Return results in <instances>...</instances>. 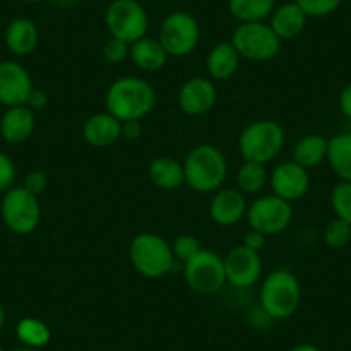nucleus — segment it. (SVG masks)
Instances as JSON below:
<instances>
[{
    "mask_svg": "<svg viewBox=\"0 0 351 351\" xmlns=\"http://www.w3.org/2000/svg\"><path fill=\"white\" fill-rule=\"evenodd\" d=\"M172 253H174V258H178L180 262L186 263L188 260L193 258L195 255L202 252V245L198 241V238H195L193 234H181L174 239V243L171 245Z\"/></svg>",
    "mask_w": 351,
    "mask_h": 351,
    "instance_id": "obj_31",
    "label": "nucleus"
},
{
    "mask_svg": "<svg viewBox=\"0 0 351 351\" xmlns=\"http://www.w3.org/2000/svg\"><path fill=\"white\" fill-rule=\"evenodd\" d=\"M38 28L28 18L14 19L5 29V45L14 56H29L38 45Z\"/></svg>",
    "mask_w": 351,
    "mask_h": 351,
    "instance_id": "obj_20",
    "label": "nucleus"
},
{
    "mask_svg": "<svg viewBox=\"0 0 351 351\" xmlns=\"http://www.w3.org/2000/svg\"><path fill=\"white\" fill-rule=\"evenodd\" d=\"M26 106H28L32 110H45L47 106H49V95H47L43 90H36V88H33V92L32 95H29Z\"/></svg>",
    "mask_w": 351,
    "mask_h": 351,
    "instance_id": "obj_36",
    "label": "nucleus"
},
{
    "mask_svg": "<svg viewBox=\"0 0 351 351\" xmlns=\"http://www.w3.org/2000/svg\"><path fill=\"white\" fill-rule=\"evenodd\" d=\"M106 26L112 38L131 45L147 36L148 14L138 0H112L107 5Z\"/></svg>",
    "mask_w": 351,
    "mask_h": 351,
    "instance_id": "obj_7",
    "label": "nucleus"
},
{
    "mask_svg": "<svg viewBox=\"0 0 351 351\" xmlns=\"http://www.w3.org/2000/svg\"><path fill=\"white\" fill-rule=\"evenodd\" d=\"M32 92V76L21 64L14 60L0 62V104L2 106H26Z\"/></svg>",
    "mask_w": 351,
    "mask_h": 351,
    "instance_id": "obj_13",
    "label": "nucleus"
},
{
    "mask_svg": "<svg viewBox=\"0 0 351 351\" xmlns=\"http://www.w3.org/2000/svg\"><path fill=\"white\" fill-rule=\"evenodd\" d=\"M0 351H4V350H2V346H0Z\"/></svg>",
    "mask_w": 351,
    "mask_h": 351,
    "instance_id": "obj_45",
    "label": "nucleus"
},
{
    "mask_svg": "<svg viewBox=\"0 0 351 351\" xmlns=\"http://www.w3.org/2000/svg\"><path fill=\"white\" fill-rule=\"evenodd\" d=\"M16 180V165L5 154L0 152V193H5L12 188Z\"/></svg>",
    "mask_w": 351,
    "mask_h": 351,
    "instance_id": "obj_34",
    "label": "nucleus"
},
{
    "mask_svg": "<svg viewBox=\"0 0 351 351\" xmlns=\"http://www.w3.org/2000/svg\"><path fill=\"white\" fill-rule=\"evenodd\" d=\"M130 43L110 36L106 42V45H104V59L110 64L123 62V60H126L130 57Z\"/></svg>",
    "mask_w": 351,
    "mask_h": 351,
    "instance_id": "obj_33",
    "label": "nucleus"
},
{
    "mask_svg": "<svg viewBox=\"0 0 351 351\" xmlns=\"http://www.w3.org/2000/svg\"><path fill=\"white\" fill-rule=\"evenodd\" d=\"M16 334H18V339L21 341L23 346L33 348V350L47 346L52 339L50 327L43 320L35 319V317H25V319L19 320Z\"/></svg>",
    "mask_w": 351,
    "mask_h": 351,
    "instance_id": "obj_27",
    "label": "nucleus"
},
{
    "mask_svg": "<svg viewBox=\"0 0 351 351\" xmlns=\"http://www.w3.org/2000/svg\"><path fill=\"white\" fill-rule=\"evenodd\" d=\"M152 183L157 188L165 191L178 190L183 186L184 181V167L180 160L172 157H158L155 158L148 169Z\"/></svg>",
    "mask_w": 351,
    "mask_h": 351,
    "instance_id": "obj_22",
    "label": "nucleus"
},
{
    "mask_svg": "<svg viewBox=\"0 0 351 351\" xmlns=\"http://www.w3.org/2000/svg\"><path fill=\"white\" fill-rule=\"evenodd\" d=\"M158 42L162 43L169 57L190 56L200 42V25L190 12H171L162 21Z\"/></svg>",
    "mask_w": 351,
    "mask_h": 351,
    "instance_id": "obj_8",
    "label": "nucleus"
},
{
    "mask_svg": "<svg viewBox=\"0 0 351 351\" xmlns=\"http://www.w3.org/2000/svg\"><path fill=\"white\" fill-rule=\"evenodd\" d=\"M302 285L293 272L278 269L267 276L260 289V306L271 319L285 320L298 310Z\"/></svg>",
    "mask_w": 351,
    "mask_h": 351,
    "instance_id": "obj_3",
    "label": "nucleus"
},
{
    "mask_svg": "<svg viewBox=\"0 0 351 351\" xmlns=\"http://www.w3.org/2000/svg\"><path fill=\"white\" fill-rule=\"evenodd\" d=\"M25 2H29V4H38V2H43V0H25Z\"/></svg>",
    "mask_w": 351,
    "mask_h": 351,
    "instance_id": "obj_44",
    "label": "nucleus"
},
{
    "mask_svg": "<svg viewBox=\"0 0 351 351\" xmlns=\"http://www.w3.org/2000/svg\"><path fill=\"white\" fill-rule=\"evenodd\" d=\"M339 109L346 119L351 121V83L344 86L339 93Z\"/></svg>",
    "mask_w": 351,
    "mask_h": 351,
    "instance_id": "obj_39",
    "label": "nucleus"
},
{
    "mask_svg": "<svg viewBox=\"0 0 351 351\" xmlns=\"http://www.w3.org/2000/svg\"><path fill=\"white\" fill-rule=\"evenodd\" d=\"M217 102V88L214 81L195 76L181 86L178 93L180 109L188 116H204L210 112Z\"/></svg>",
    "mask_w": 351,
    "mask_h": 351,
    "instance_id": "obj_15",
    "label": "nucleus"
},
{
    "mask_svg": "<svg viewBox=\"0 0 351 351\" xmlns=\"http://www.w3.org/2000/svg\"><path fill=\"white\" fill-rule=\"evenodd\" d=\"M330 205L337 219L351 224V181H339L332 188Z\"/></svg>",
    "mask_w": 351,
    "mask_h": 351,
    "instance_id": "obj_29",
    "label": "nucleus"
},
{
    "mask_svg": "<svg viewBox=\"0 0 351 351\" xmlns=\"http://www.w3.org/2000/svg\"><path fill=\"white\" fill-rule=\"evenodd\" d=\"M291 351H320L319 348L317 346H313V344H298V346H295L293 348Z\"/></svg>",
    "mask_w": 351,
    "mask_h": 351,
    "instance_id": "obj_40",
    "label": "nucleus"
},
{
    "mask_svg": "<svg viewBox=\"0 0 351 351\" xmlns=\"http://www.w3.org/2000/svg\"><path fill=\"white\" fill-rule=\"evenodd\" d=\"M326 160L339 181H351V133H339L327 140Z\"/></svg>",
    "mask_w": 351,
    "mask_h": 351,
    "instance_id": "obj_24",
    "label": "nucleus"
},
{
    "mask_svg": "<svg viewBox=\"0 0 351 351\" xmlns=\"http://www.w3.org/2000/svg\"><path fill=\"white\" fill-rule=\"evenodd\" d=\"M157 95L148 81L136 76H124L114 81L107 90V112L124 121H141L154 110Z\"/></svg>",
    "mask_w": 351,
    "mask_h": 351,
    "instance_id": "obj_1",
    "label": "nucleus"
},
{
    "mask_svg": "<svg viewBox=\"0 0 351 351\" xmlns=\"http://www.w3.org/2000/svg\"><path fill=\"white\" fill-rule=\"evenodd\" d=\"M47 184H49L47 174L43 171H38V169H36V171H32L26 174L23 188L28 190L29 193L35 195V197H38V195H42L43 191L47 190Z\"/></svg>",
    "mask_w": 351,
    "mask_h": 351,
    "instance_id": "obj_35",
    "label": "nucleus"
},
{
    "mask_svg": "<svg viewBox=\"0 0 351 351\" xmlns=\"http://www.w3.org/2000/svg\"><path fill=\"white\" fill-rule=\"evenodd\" d=\"M130 59L133 60L134 66L147 73H155L160 71L167 62L169 56L164 50L158 38H148L143 36L138 42L131 43L130 47Z\"/></svg>",
    "mask_w": 351,
    "mask_h": 351,
    "instance_id": "obj_21",
    "label": "nucleus"
},
{
    "mask_svg": "<svg viewBox=\"0 0 351 351\" xmlns=\"http://www.w3.org/2000/svg\"><path fill=\"white\" fill-rule=\"evenodd\" d=\"M226 279L234 288H252L262 274V260L258 252L239 245L224 256Z\"/></svg>",
    "mask_w": 351,
    "mask_h": 351,
    "instance_id": "obj_12",
    "label": "nucleus"
},
{
    "mask_svg": "<svg viewBox=\"0 0 351 351\" xmlns=\"http://www.w3.org/2000/svg\"><path fill=\"white\" fill-rule=\"evenodd\" d=\"M35 110L28 106L9 107L0 119V134L8 143H25L35 131Z\"/></svg>",
    "mask_w": 351,
    "mask_h": 351,
    "instance_id": "obj_17",
    "label": "nucleus"
},
{
    "mask_svg": "<svg viewBox=\"0 0 351 351\" xmlns=\"http://www.w3.org/2000/svg\"><path fill=\"white\" fill-rule=\"evenodd\" d=\"M143 133L141 121H124L123 123V136L126 140H138Z\"/></svg>",
    "mask_w": 351,
    "mask_h": 351,
    "instance_id": "obj_38",
    "label": "nucleus"
},
{
    "mask_svg": "<svg viewBox=\"0 0 351 351\" xmlns=\"http://www.w3.org/2000/svg\"><path fill=\"white\" fill-rule=\"evenodd\" d=\"M83 136L92 147L107 148L123 136V123L109 112L95 114L84 123Z\"/></svg>",
    "mask_w": 351,
    "mask_h": 351,
    "instance_id": "obj_18",
    "label": "nucleus"
},
{
    "mask_svg": "<svg viewBox=\"0 0 351 351\" xmlns=\"http://www.w3.org/2000/svg\"><path fill=\"white\" fill-rule=\"evenodd\" d=\"M327 158V138L322 134H305L293 148V160L305 169L319 167Z\"/></svg>",
    "mask_w": 351,
    "mask_h": 351,
    "instance_id": "obj_25",
    "label": "nucleus"
},
{
    "mask_svg": "<svg viewBox=\"0 0 351 351\" xmlns=\"http://www.w3.org/2000/svg\"><path fill=\"white\" fill-rule=\"evenodd\" d=\"M12 351H38V350H33V348L23 346V348H16V350H12Z\"/></svg>",
    "mask_w": 351,
    "mask_h": 351,
    "instance_id": "obj_43",
    "label": "nucleus"
},
{
    "mask_svg": "<svg viewBox=\"0 0 351 351\" xmlns=\"http://www.w3.org/2000/svg\"><path fill=\"white\" fill-rule=\"evenodd\" d=\"M248 210L245 193L239 190H221L210 202V217L219 226H234L241 221Z\"/></svg>",
    "mask_w": 351,
    "mask_h": 351,
    "instance_id": "obj_16",
    "label": "nucleus"
},
{
    "mask_svg": "<svg viewBox=\"0 0 351 351\" xmlns=\"http://www.w3.org/2000/svg\"><path fill=\"white\" fill-rule=\"evenodd\" d=\"M285 143L286 134L281 124L269 119H260L248 124L241 131L238 140L241 157L246 162H256L263 165L281 154Z\"/></svg>",
    "mask_w": 351,
    "mask_h": 351,
    "instance_id": "obj_4",
    "label": "nucleus"
},
{
    "mask_svg": "<svg viewBox=\"0 0 351 351\" xmlns=\"http://www.w3.org/2000/svg\"><path fill=\"white\" fill-rule=\"evenodd\" d=\"M0 212H2L5 226L19 236L32 234L38 228L40 219H42L38 197L29 193L23 186H12L11 190L5 191Z\"/></svg>",
    "mask_w": 351,
    "mask_h": 351,
    "instance_id": "obj_10",
    "label": "nucleus"
},
{
    "mask_svg": "<svg viewBox=\"0 0 351 351\" xmlns=\"http://www.w3.org/2000/svg\"><path fill=\"white\" fill-rule=\"evenodd\" d=\"M4 322H5V312L4 308H2V305H0V330H2V327H4Z\"/></svg>",
    "mask_w": 351,
    "mask_h": 351,
    "instance_id": "obj_42",
    "label": "nucleus"
},
{
    "mask_svg": "<svg viewBox=\"0 0 351 351\" xmlns=\"http://www.w3.org/2000/svg\"><path fill=\"white\" fill-rule=\"evenodd\" d=\"M246 219L253 231L265 236H276L285 232L293 221V207L289 202L265 195L253 202L246 210Z\"/></svg>",
    "mask_w": 351,
    "mask_h": 351,
    "instance_id": "obj_11",
    "label": "nucleus"
},
{
    "mask_svg": "<svg viewBox=\"0 0 351 351\" xmlns=\"http://www.w3.org/2000/svg\"><path fill=\"white\" fill-rule=\"evenodd\" d=\"M184 181L197 193H214L228 176V160L221 148L214 145H198L183 162Z\"/></svg>",
    "mask_w": 351,
    "mask_h": 351,
    "instance_id": "obj_2",
    "label": "nucleus"
},
{
    "mask_svg": "<svg viewBox=\"0 0 351 351\" xmlns=\"http://www.w3.org/2000/svg\"><path fill=\"white\" fill-rule=\"evenodd\" d=\"M306 19L308 16L293 0V2L279 5L272 11L269 26L281 40H293L302 35L306 26Z\"/></svg>",
    "mask_w": 351,
    "mask_h": 351,
    "instance_id": "obj_19",
    "label": "nucleus"
},
{
    "mask_svg": "<svg viewBox=\"0 0 351 351\" xmlns=\"http://www.w3.org/2000/svg\"><path fill=\"white\" fill-rule=\"evenodd\" d=\"M265 238L267 236L262 234V232L258 231H250L245 234V239H243V246H246V248L253 250V252H260V250L263 248V245H265Z\"/></svg>",
    "mask_w": 351,
    "mask_h": 351,
    "instance_id": "obj_37",
    "label": "nucleus"
},
{
    "mask_svg": "<svg viewBox=\"0 0 351 351\" xmlns=\"http://www.w3.org/2000/svg\"><path fill=\"white\" fill-rule=\"evenodd\" d=\"M239 53L231 42H221L208 52L207 71L212 80L226 81L238 71Z\"/></svg>",
    "mask_w": 351,
    "mask_h": 351,
    "instance_id": "obj_23",
    "label": "nucleus"
},
{
    "mask_svg": "<svg viewBox=\"0 0 351 351\" xmlns=\"http://www.w3.org/2000/svg\"><path fill=\"white\" fill-rule=\"evenodd\" d=\"M57 5H60V8H73V5H76L80 0H53Z\"/></svg>",
    "mask_w": 351,
    "mask_h": 351,
    "instance_id": "obj_41",
    "label": "nucleus"
},
{
    "mask_svg": "<svg viewBox=\"0 0 351 351\" xmlns=\"http://www.w3.org/2000/svg\"><path fill=\"white\" fill-rule=\"evenodd\" d=\"M308 18H326L339 9L343 0H295Z\"/></svg>",
    "mask_w": 351,
    "mask_h": 351,
    "instance_id": "obj_32",
    "label": "nucleus"
},
{
    "mask_svg": "<svg viewBox=\"0 0 351 351\" xmlns=\"http://www.w3.org/2000/svg\"><path fill=\"white\" fill-rule=\"evenodd\" d=\"M276 0H229V12L239 23H260L271 18Z\"/></svg>",
    "mask_w": 351,
    "mask_h": 351,
    "instance_id": "obj_26",
    "label": "nucleus"
},
{
    "mask_svg": "<svg viewBox=\"0 0 351 351\" xmlns=\"http://www.w3.org/2000/svg\"><path fill=\"white\" fill-rule=\"evenodd\" d=\"M130 260L134 271L143 278L158 279L171 272L176 258L171 245L164 238L154 232H141L131 241Z\"/></svg>",
    "mask_w": 351,
    "mask_h": 351,
    "instance_id": "obj_5",
    "label": "nucleus"
},
{
    "mask_svg": "<svg viewBox=\"0 0 351 351\" xmlns=\"http://www.w3.org/2000/svg\"><path fill=\"white\" fill-rule=\"evenodd\" d=\"M183 276L188 288L193 289L198 295L205 296L219 293L224 288L226 282H228V279H226L224 258L219 256L217 253L205 248L184 263Z\"/></svg>",
    "mask_w": 351,
    "mask_h": 351,
    "instance_id": "obj_9",
    "label": "nucleus"
},
{
    "mask_svg": "<svg viewBox=\"0 0 351 351\" xmlns=\"http://www.w3.org/2000/svg\"><path fill=\"white\" fill-rule=\"evenodd\" d=\"M236 183H238V190L245 195H255L262 191L267 183L265 165L245 160V164L239 167L238 174H236Z\"/></svg>",
    "mask_w": 351,
    "mask_h": 351,
    "instance_id": "obj_28",
    "label": "nucleus"
},
{
    "mask_svg": "<svg viewBox=\"0 0 351 351\" xmlns=\"http://www.w3.org/2000/svg\"><path fill=\"white\" fill-rule=\"evenodd\" d=\"M272 195L286 202L300 200L306 195L310 188L308 169L302 167L295 160L282 162L272 171L271 176Z\"/></svg>",
    "mask_w": 351,
    "mask_h": 351,
    "instance_id": "obj_14",
    "label": "nucleus"
},
{
    "mask_svg": "<svg viewBox=\"0 0 351 351\" xmlns=\"http://www.w3.org/2000/svg\"><path fill=\"white\" fill-rule=\"evenodd\" d=\"M282 40L272 32L267 23H239L232 33L231 43L238 50L239 57L255 62L274 59L281 50Z\"/></svg>",
    "mask_w": 351,
    "mask_h": 351,
    "instance_id": "obj_6",
    "label": "nucleus"
},
{
    "mask_svg": "<svg viewBox=\"0 0 351 351\" xmlns=\"http://www.w3.org/2000/svg\"><path fill=\"white\" fill-rule=\"evenodd\" d=\"M324 241L332 250H341L348 246L351 241V224L336 217L324 229Z\"/></svg>",
    "mask_w": 351,
    "mask_h": 351,
    "instance_id": "obj_30",
    "label": "nucleus"
}]
</instances>
